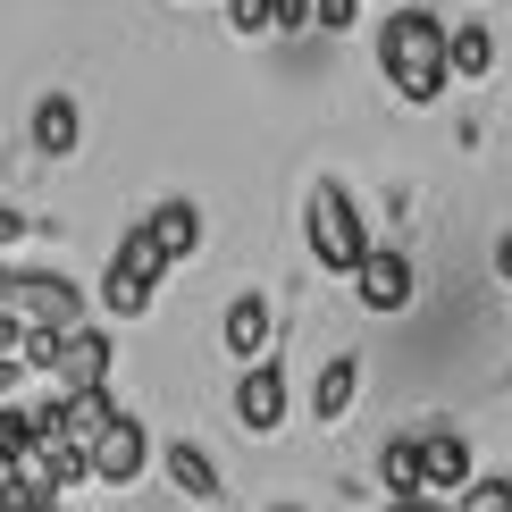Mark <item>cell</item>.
<instances>
[{
  "label": "cell",
  "mask_w": 512,
  "mask_h": 512,
  "mask_svg": "<svg viewBox=\"0 0 512 512\" xmlns=\"http://www.w3.org/2000/svg\"><path fill=\"white\" fill-rule=\"evenodd\" d=\"M353 395H361V361H353V353L319 361V378H311V420H319V429H336V420L353 412Z\"/></svg>",
  "instance_id": "13"
},
{
  "label": "cell",
  "mask_w": 512,
  "mask_h": 512,
  "mask_svg": "<svg viewBox=\"0 0 512 512\" xmlns=\"http://www.w3.org/2000/svg\"><path fill=\"white\" fill-rule=\"evenodd\" d=\"M378 76H387L395 101H412V110L445 101V84H454V68H445V17L395 0L387 26H378Z\"/></svg>",
  "instance_id": "1"
},
{
  "label": "cell",
  "mask_w": 512,
  "mask_h": 512,
  "mask_svg": "<svg viewBox=\"0 0 512 512\" xmlns=\"http://www.w3.org/2000/svg\"><path fill=\"white\" fill-rule=\"evenodd\" d=\"M160 471H168V487H177V496H194V504H227V479H219V462H210L194 437L160 445Z\"/></svg>",
  "instance_id": "11"
},
{
  "label": "cell",
  "mask_w": 512,
  "mask_h": 512,
  "mask_svg": "<svg viewBox=\"0 0 512 512\" xmlns=\"http://www.w3.org/2000/svg\"><path fill=\"white\" fill-rule=\"evenodd\" d=\"M110 361H118V345H110V328H93V319H76V328H59V353H51V387H110Z\"/></svg>",
  "instance_id": "7"
},
{
  "label": "cell",
  "mask_w": 512,
  "mask_h": 512,
  "mask_svg": "<svg viewBox=\"0 0 512 512\" xmlns=\"http://www.w3.org/2000/svg\"><path fill=\"white\" fill-rule=\"evenodd\" d=\"M361 9H395V0H361Z\"/></svg>",
  "instance_id": "25"
},
{
  "label": "cell",
  "mask_w": 512,
  "mask_h": 512,
  "mask_svg": "<svg viewBox=\"0 0 512 512\" xmlns=\"http://www.w3.org/2000/svg\"><path fill=\"white\" fill-rule=\"evenodd\" d=\"M286 370H277V361L261 353V361H244V378H236V420H244V429L252 437H277V429H286Z\"/></svg>",
  "instance_id": "8"
},
{
  "label": "cell",
  "mask_w": 512,
  "mask_h": 512,
  "mask_svg": "<svg viewBox=\"0 0 512 512\" xmlns=\"http://www.w3.org/2000/svg\"><path fill=\"white\" fill-rule=\"evenodd\" d=\"M496 277H504V286H512V227H504V236H496Z\"/></svg>",
  "instance_id": "24"
},
{
  "label": "cell",
  "mask_w": 512,
  "mask_h": 512,
  "mask_svg": "<svg viewBox=\"0 0 512 512\" xmlns=\"http://www.w3.org/2000/svg\"><path fill=\"white\" fill-rule=\"evenodd\" d=\"M26 143L42 160H68L76 143H84V110H76V93H42L34 110H26Z\"/></svg>",
  "instance_id": "10"
},
{
  "label": "cell",
  "mask_w": 512,
  "mask_h": 512,
  "mask_svg": "<svg viewBox=\"0 0 512 512\" xmlns=\"http://www.w3.org/2000/svg\"><path fill=\"white\" fill-rule=\"evenodd\" d=\"M26 236H34V219H26L17 202H0V252H9V244H26Z\"/></svg>",
  "instance_id": "21"
},
{
  "label": "cell",
  "mask_w": 512,
  "mask_h": 512,
  "mask_svg": "<svg viewBox=\"0 0 512 512\" xmlns=\"http://www.w3.org/2000/svg\"><path fill=\"white\" fill-rule=\"evenodd\" d=\"M412 252H395V244H370L353 261V294H361V311H378V319H395V311H412Z\"/></svg>",
  "instance_id": "5"
},
{
  "label": "cell",
  "mask_w": 512,
  "mask_h": 512,
  "mask_svg": "<svg viewBox=\"0 0 512 512\" xmlns=\"http://www.w3.org/2000/svg\"><path fill=\"white\" fill-rule=\"evenodd\" d=\"M143 227H152V244L168 252V261H194V252H202V210L185 202V194H168V202H160Z\"/></svg>",
  "instance_id": "14"
},
{
  "label": "cell",
  "mask_w": 512,
  "mask_h": 512,
  "mask_svg": "<svg viewBox=\"0 0 512 512\" xmlns=\"http://www.w3.org/2000/svg\"><path fill=\"white\" fill-rule=\"evenodd\" d=\"M168 269H177V261L152 244V227H126L118 252H110V269H101V286H93L101 311H110V319H143V311L160 303V277Z\"/></svg>",
  "instance_id": "2"
},
{
  "label": "cell",
  "mask_w": 512,
  "mask_h": 512,
  "mask_svg": "<svg viewBox=\"0 0 512 512\" xmlns=\"http://www.w3.org/2000/svg\"><path fill=\"white\" fill-rule=\"evenodd\" d=\"M26 445H34V412H26V403H0V471H9V462H26Z\"/></svg>",
  "instance_id": "17"
},
{
  "label": "cell",
  "mask_w": 512,
  "mask_h": 512,
  "mask_svg": "<svg viewBox=\"0 0 512 512\" xmlns=\"http://www.w3.org/2000/svg\"><path fill=\"white\" fill-rule=\"evenodd\" d=\"M445 68L454 76H496V34L479 26V17H454V26H445Z\"/></svg>",
  "instance_id": "15"
},
{
  "label": "cell",
  "mask_w": 512,
  "mask_h": 512,
  "mask_svg": "<svg viewBox=\"0 0 512 512\" xmlns=\"http://www.w3.org/2000/svg\"><path fill=\"white\" fill-rule=\"evenodd\" d=\"M378 487H387V496H412L420 487V437H387L378 445Z\"/></svg>",
  "instance_id": "16"
},
{
  "label": "cell",
  "mask_w": 512,
  "mask_h": 512,
  "mask_svg": "<svg viewBox=\"0 0 512 512\" xmlns=\"http://www.w3.org/2000/svg\"><path fill=\"white\" fill-rule=\"evenodd\" d=\"M361 26V0H311V34H353Z\"/></svg>",
  "instance_id": "19"
},
{
  "label": "cell",
  "mask_w": 512,
  "mask_h": 512,
  "mask_svg": "<svg viewBox=\"0 0 512 512\" xmlns=\"http://www.w3.org/2000/svg\"><path fill=\"white\" fill-rule=\"evenodd\" d=\"M269 512H303V504H269Z\"/></svg>",
  "instance_id": "26"
},
{
  "label": "cell",
  "mask_w": 512,
  "mask_h": 512,
  "mask_svg": "<svg viewBox=\"0 0 512 512\" xmlns=\"http://www.w3.org/2000/svg\"><path fill=\"white\" fill-rule=\"evenodd\" d=\"M454 512H512V479H479L471 471V487L454 496Z\"/></svg>",
  "instance_id": "18"
},
{
  "label": "cell",
  "mask_w": 512,
  "mask_h": 512,
  "mask_svg": "<svg viewBox=\"0 0 512 512\" xmlns=\"http://www.w3.org/2000/svg\"><path fill=\"white\" fill-rule=\"evenodd\" d=\"M303 236H311V261H319V269H336V277H353V261L370 252L361 202H353L336 177H319V185H311V202H303Z\"/></svg>",
  "instance_id": "3"
},
{
  "label": "cell",
  "mask_w": 512,
  "mask_h": 512,
  "mask_svg": "<svg viewBox=\"0 0 512 512\" xmlns=\"http://www.w3.org/2000/svg\"><path fill=\"white\" fill-rule=\"evenodd\" d=\"M227 26L236 34H277V0H227Z\"/></svg>",
  "instance_id": "20"
},
{
  "label": "cell",
  "mask_w": 512,
  "mask_h": 512,
  "mask_svg": "<svg viewBox=\"0 0 512 512\" xmlns=\"http://www.w3.org/2000/svg\"><path fill=\"white\" fill-rule=\"evenodd\" d=\"M269 336H277V311H269V294H236L219 319V345L236 353V361H261L269 353Z\"/></svg>",
  "instance_id": "12"
},
{
  "label": "cell",
  "mask_w": 512,
  "mask_h": 512,
  "mask_svg": "<svg viewBox=\"0 0 512 512\" xmlns=\"http://www.w3.org/2000/svg\"><path fill=\"white\" fill-rule=\"evenodd\" d=\"M471 437L462 429H429L420 437V487H429V496H462V487H471Z\"/></svg>",
  "instance_id": "9"
},
{
  "label": "cell",
  "mask_w": 512,
  "mask_h": 512,
  "mask_svg": "<svg viewBox=\"0 0 512 512\" xmlns=\"http://www.w3.org/2000/svg\"><path fill=\"white\" fill-rule=\"evenodd\" d=\"M0 286H9V269H0ZM0 311H9V303H0Z\"/></svg>",
  "instance_id": "27"
},
{
  "label": "cell",
  "mask_w": 512,
  "mask_h": 512,
  "mask_svg": "<svg viewBox=\"0 0 512 512\" xmlns=\"http://www.w3.org/2000/svg\"><path fill=\"white\" fill-rule=\"evenodd\" d=\"M0 303H9L17 319H34V328H76V319H93L84 286H76V277H59V269H9Z\"/></svg>",
  "instance_id": "4"
},
{
  "label": "cell",
  "mask_w": 512,
  "mask_h": 512,
  "mask_svg": "<svg viewBox=\"0 0 512 512\" xmlns=\"http://www.w3.org/2000/svg\"><path fill=\"white\" fill-rule=\"evenodd\" d=\"M277 34H311V0H277Z\"/></svg>",
  "instance_id": "23"
},
{
  "label": "cell",
  "mask_w": 512,
  "mask_h": 512,
  "mask_svg": "<svg viewBox=\"0 0 512 512\" xmlns=\"http://www.w3.org/2000/svg\"><path fill=\"white\" fill-rule=\"evenodd\" d=\"M387 512H454V496H429V487H412V496H387Z\"/></svg>",
  "instance_id": "22"
},
{
  "label": "cell",
  "mask_w": 512,
  "mask_h": 512,
  "mask_svg": "<svg viewBox=\"0 0 512 512\" xmlns=\"http://www.w3.org/2000/svg\"><path fill=\"white\" fill-rule=\"evenodd\" d=\"M84 462H93V479H101V487H135L143 471H152V429H143L135 412H118L110 429L84 445Z\"/></svg>",
  "instance_id": "6"
}]
</instances>
